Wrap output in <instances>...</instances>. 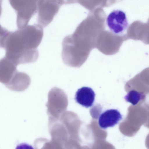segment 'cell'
Returning a JSON list of instances; mask_svg holds the SVG:
<instances>
[{
  "instance_id": "6da1fadb",
  "label": "cell",
  "mask_w": 149,
  "mask_h": 149,
  "mask_svg": "<svg viewBox=\"0 0 149 149\" xmlns=\"http://www.w3.org/2000/svg\"><path fill=\"white\" fill-rule=\"evenodd\" d=\"M43 35V28L38 24L27 25L14 32L9 31L1 47L5 50V57L17 66L33 63L38 58L37 48Z\"/></svg>"
},
{
  "instance_id": "7a4b0ae2",
  "label": "cell",
  "mask_w": 149,
  "mask_h": 149,
  "mask_svg": "<svg viewBox=\"0 0 149 149\" xmlns=\"http://www.w3.org/2000/svg\"><path fill=\"white\" fill-rule=\"evenodd\" d=\"M68 97L61 89L56 87L52 88L48 94V100L46 105L49 121L59 119L67 110L68 105Z\"/></svg>"
},
{
  "instance_id": "3957f363",
  "label": "cell",
  "mask_w": 149,
  "mask_h": 149,
  "mask_svg": "<svg viewBox=\"0 0 149 149\" xmlns=\"http://www.w3.org/2000/svg\"><path fill=\"white\" fill-rule=\"evenodd\" d=\"M37 1L38 24L42 28L51 22L62 5L68 4V0H39Z\"/></svg>"
},
{
  "instance_id": "277c9868",
  "label": "cell",
  "mask_w": 149,
  "mask_h": 149,
  "mask_svg": "<svg viewBox=\"0 0 149 149\" xmlns=\"http://www.w3.org/2000/svg\"><path fill=\"white\" fill-rule=\"evenodd\" d=\"M37 1L10 0L9 3L16 13V23L19 29L24 28L37 10Z\"/></svg>"
},
{
  "instance_id": "5b68a950",
  "label": "cell",
  "mask_w": 149,
  "mask_h": 149,
  "mask_svg": "<svg viewBox=\"0 0 149 149\" xmlns=\"http://www.w3.org/2000/svg\"><path fill=\"white\" fill-rule=\"evenodd\" d=\"M106 23L111 32L117 35L124 33L128 26L126 14L120 9L114 10L111 11L107 17Z\"/></svg>"
},
{
  "instance_id": "8992f818",
  "label": "cell",
  "mask_w": 149,
  "mask_h": 149,
  "mask_svg": "<svg viewBox=\"0 0 149 149\" xmlns=\"http://www.w3.org/2000/svg\"><path fill=\"white\" fill-rule=\"evenodd\" d=\"M31 83V79L26 74L17 71L9 82L5 86L10 90L15 91H25Z\"/></svg>"
},
{
  "instance_id": "52a82bcc",
  "label": "cell",
  "mask_w": 149,
  "mask_h": 149,
  "mask_svg": "<svg viewBox=\"0 0 149 149\" xmlns=\"http://www.w3.org/2000/svg\"><path fill=\"white\" fill-rule=\"evenodd\" d=\"M122 118V116L117 109H108L102 113L99 117L98 124L101 128L105 129L117 124Z\"/></svg>"
},
{
  "instance_id": "ba28073f",
  "label": "cell",
  "mask_w": 149,
  "mask_h": 149,
  "mask_svg": "<svg viewBox=\"0 0 149 149\" xmlns=\"http://www.w3.org/2000/svg\"><path fill=\"white\" fill-rule=\"evenodd\" d=\"M17 66L5 57L0 59V82L7 84L17 71Z\"/></svg>"
},
{
  "instance_id": "9c48e42d",
  "label": "cell",
  "mask_w": 149,
  "mask_h": 149,
  "mask_svg": "<svg viewBox=\"0 0 149 149\" xmlns=\"http://www.w3.org/2000/svg\"><path fill=\"white\" fill-rule=\"evenodd\" d=\"M95 94L91 88L83 87L77 91L75 100L77 102L83 107L88 108L91 107L95 101Z\"/></svg>"
},
{
  "instance_id": "30bf717a",
  "label": "cell",
  "mask_w": 149,
  "mask_h": 149,
  "mask_svg": "<svg viewBox=\"0 0 149 149\" xmlns=\"http://www.w3.org/2000/svg\"><path fill=\"white\" fill-rule=\"evenodd\" d=\"M35 149H58L51 141L45 138H38L34 142Z\"/></svg>"
},
{
  "instance_id": "8fae6325",
  "label": "cell",
  "mask_w": 149,
  "mask_h": 149,
  "mask_svg": "<svg viewBox=\"0 0 149 149\" xmlns=\"http://www.w3.org/2000/svg\"><path fill=\"white\" fill-rule=\"evenodd\" d=\"M143 97L144 95L142 93L135 90H132L125 96L124 99L127 102L135 105L137 104Z\"/></svg>"
},
{
  "instance_id": "7c38bea8",
  "label": "cell",
  "mask_w": 149,
  "mask_h": 149,
  "mask_svg": "<svg viewBox=\"0 0 149 149\" xmlns=\"http://www.w3.org/2000/svg\"><path fill=\"white\" fill-rule=\"evenodd\" d=\"M15 149H35V148L31 145L26 143H23L18 144Z\"/></svg>"
},
{
  "instance_id": "4fadbf2b",
  "label": "cell",
  "mask_w": 149,
  "mask_h": 149,
  "mask_svg": "<svg viewBox=\"0 0 149 149\" xmlns=\"http://www.w3.org/2000/svg\"><path fill=\"white\" fill-rule=\"evenodd\" d=\"M8 31L3 28L0 24V47L2 41Z\"/></svg>"
},
{
  "instance_id": "5bb4252c",
  "label": "cell",
  "mask_w": 149,
  "mask_h": 149,
  "mask_svg": "<svg viewBox=\"0 0 149 149\" xmlns=\"http://www.w3.org/2000/svg\"><path fill=\"white\" fill-rule=\"evenodd\" d=\"M2 2L0 0V17L2 12Z\"/></svg>"
}]
</instances>
